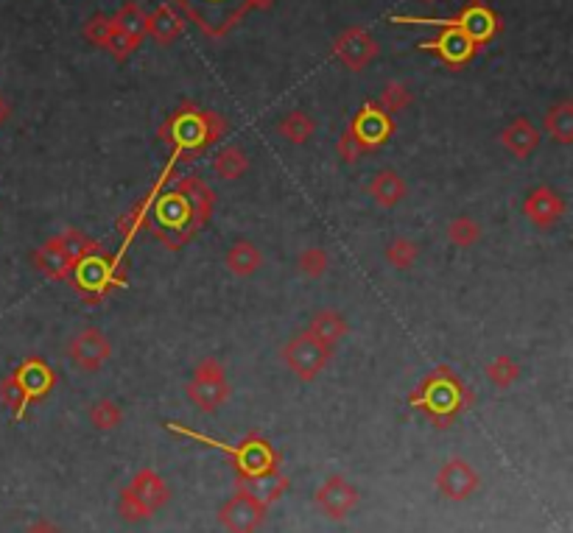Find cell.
Segmentation results:
<instances>
[{"label":"cell","instance_id":"1","mask_svg":"<svg viewBox=\"0 0 573 533\" xmlns=\"http://www.w3.org/2000/svg\"><path fill=\"white\" fill-rule=\"evenodd\" d=\"M227 135V123L215 112H202L196 107H182L171 120V143L174 151H199L213 146Z\"/></svg>","mask_w":573,"mask_h":533},{"label":"cell","instance_id":"2","mask_svg":"<svg viewBox=\"0 0 573 533\" xmlns=\"http://www.w3.org/2000/svg\"><path fill=\"white\" fill-rule=\"evenodd\" d=\"M392 23H400V25H436V28H459L462 34L475 45L482 48L487 45L495 34H498V17L484 6V4H470L464 6L456 17L451 20H434V17H392Z\"/></svg>","mask_w":573,"mask_h":533},{"label":"cell","instance_id":"3","mask_svg":"<svg viewBox=\"0 0 573 533\" xmlns=\"http://www.w3.org/2000/svg\"><path fill=\"white\" fill-rule=\"evenodd\" d=\"M185 391L190 396V403H196L202 411H215L230 396L227 372H224V366H221V360H215V357L199 360L194 369V377H190Z\"/></svg>","mask_w":573,"mask_h":533},{"label":"cell","instance_id":"4","mask_svg":"<svg viewBox=\"0 0 573 533\" xmlns=\"http://www.w3.org/2000/svg\"><path fill=\"white\" fill-rule=\"evenodd\" d=\"M467 388L459 383V377L451 375V369H442L434 372L423 391L420 394H414V405H425L431 414H451V411H459L462 405H467Z\"/></svg>","mask_w":573,"mask_h":533},{"label":"cell","instance_id":"5","mask_svg":"<svg viewBox=\"0 0 573 533\" xmlns=\"http://www.w3.org/2000/svg\"><path fill=\"white\" fill-rule=\"evenodd\" d=\"M177 4L190 17H196L199 25L210 34L227 31L249 9V0H177Z\"/></svg>","mask_w":573,"mask_h":533},{"label":"cell","instance_id":"6","mask_svg":"<svg viewBox=\"0 0 573 533\" xmlns=\"http://www.w3.org/2000/svg\"><path fill=\"white\" fill-rule=\"evenodd\" d=\"M330 352L333 349L322 347L320 341H313L305 332V336H297V338H291L289 344H285L282 360L300 380H313V377H320L325 372V366L330 360Z\"/></svg>","mask_w":573,"mask_h":533},{"label":"cell","instance_id":"7","mask_svg":"<svg viewBox=\"0 0 573 533\" xmlns=\"http://www.w3.org/2000/svg\"><path fill=\"white\" fill-rule=\"evenodd\" d=\"M68 357L79 372H99L112 357V344L99 327H84L71 338Z\"/></svg>","mask_w":573,"mask_h":533},{"label":"cell","instance_id":"8","mask_svg":"<svg viewBox=\"0 0 573 533\" xmlns=\"http://www.w3.org/2000/svg\"><path fill=\"white\" fill-rule=\"evenodd\" d=\"M333 53L336 59L349 71H364L367 64L377 56V43L369 31L364 28H347L336 37L333 43Z\"/></svg>","mask_w":573,"mask_h":533},{"label":"cell","instance_id":"9","mask_svg":"<svg viewBox=\"0 0 573 533\" xmlns=\"http://www.w3.org/2000/svg\"><path fill=\"white\" fill-rule=\"evenodd\" d=\"M420 48L436 53L448 68H462V64H467L473 59V53L479 51L459 28H439V37L420 43Z\"/></svg>","mask_w":573,"mask_h":533},{"label":"cell","instance_id":"10","mask_svg":"<svg viewBox=\"0 0 573 533\" xmlns=\"http://www.w3.org/2000/svg\"><path fill=\"white\" fill-rule=\"evenodd\" d=\"M349 128H353V135L367 146V151L369 148H375V146H380V143H387L389 140V135H392V118L387 115V112H380L375 104H367L358 115H356V120L349 123Z\"/></svg>","mask_w":573,"mask_h":533},{"label":"cell","instance_id":"11","mask_svg":"<svg viewBox=\"0 0 573 533\" xmlns=\"http://www.w3.org/2000/svg\"><path fill=\"white\" fill-rule=\"evenodd\" d=\"M523 213L537 224V226H554L565 215V202L562 195L551 187H534L526 195Z\"/></svg>","mask_w":573,"mask_h":533},{"label":"cell","instance_id":"12","mask_svg":"<svg viewBox=\"0 0 573 533\" xmlns=\"http://www.w3.org/2000/svg\"><path fill=\"white\" fill-rule=\"evenodd\" d=\"M34 265H37V271L45 274L48 280H56V282H68V280H73V262H71V257L65 254V249H62L59 235H56V238H48V241L34 252Z\"/></svg>","mask_w":573,"mask_h":533},{"label":"cell","instance_id":"13","mask_svg":"<svg viewBox=\"0 0 573 533\" xmlns=\"http://www.w3.org/2000/svg\"><path fill=\"white\" fill-rule=\"evenodd\" d=\"M540 140H543L540 128L531 120H526V118H515L512 123L501 131V146L512 157H518V159H526L529 154H534Z\"/></svg>","mask_w":573,"mask_h":533},{"label":"cell","instance_id":"14","mask_svg":"<svg viewBox=\"0 0 573 533\" xmlns=\"http://www.w3.org/2000/svg\"><path fill=\"white\" fill-rule=\"evenodd\" d=\"M185 198H187V207H190V229H199L205 226V221L210 218L213 213V205H215V195L213 190L199 179V176H185L177 187Z\"/></svg>","mask_w":573,"mask_h":533},{"label":"cell","instance_id":"15","mask_svg":"<svg viewBox=\"0 0 573 533\" xmlns=\"http://www.w3.org/2000/svg\"><path fill=\"white\" fill-rule=\"evenodd\" d=\"M154 213H157V224H160L163 229L177 232V229L185 226V232H194V229H190V207H187V198H185L179 190H171V193L157 195Z\"/></svg>","mask_w":573,"mask_h":533},{"label":"cell","instance_id":"16","mask_svg":"<svg viewBox=\"0 0 573 533\" xmlns=\"http://www.w3.org/2000/svg\"><path fill=\"white\" fill-rule=\"evenodd\" d=\"M185 31V20L177 14V9L171 4H163L157 6L151 14H148V23H146V34L157 43V45H171L182 37Z\"/></svg>","mask_w":573,"mask_h":533},{"label":"cell","instance_id":"17","mask_svg":"<svg viewBox=\"0 0 573 533\" xmlns=\"http://www.w3.org/2000/svg\"><path fill=\"white\" fill-rule=\"evenodd\" d=\"M17 383L23 385L25 396H28V403L31 399H40L48 394V388L53 385V372L48 369V363H43L40 357H31L25 363L17 366V372H14Z\"/></svg>","mask_w":573,"mask_h":533},{"label":"cell","instance_id":"18","mask_svg":"<svg viewBox=\"0 0 573 533\" xmlns=\"http://www.w3.org/2000/svg\"><path fill=\"white\" fill-rule=\"evenodd\" d=\"M406 190H408L406 187V179L397 171H392V168L377 171L375 179H372V185H369V195L375 198V205L384 207V210L397 207L403 198H406Z\"/></svg>","mask_w":573,"mask_h":533},{"label":"cell","instance_id":"19","mask_svg":"<svg viewBox=\"0 0 573 533\" xmlns=\"http://www.w3.org/2000/svg\"><path fill=\"white\" fill-rule=\"evenodd\" d=\"M308 336L313 341H320L322 347L333 349L344 336H347V321L341 313L336 310H320L313 319H310V327H308Z\"/></svg>","mask_w":573,"mask_h":533},{"label":"cell","instance_id":"20","mask_svg":"<svg viewBox=\"0 0 573 533\" xmlns=\"http://www.w3.org/2000/svg\"><path fill=\"white\" fill-rule=\"evenodd\" d=\"M475 483H479V481H475V472L470 470L464 461H451L442 470V475H439L442 491L448 494V497H456V500L467 497L475 489Z\"/></svg>","mask_w":573,"mask_h":533},{"label":"cell","instance_id":"21","mask_svg":"<svg viewBox=\"0 0 573 533\" xmlns=\"http://www.w3.org/2000/svg\"><path fill=\"white\" fill-rule=\"evenodd\" d=\"M224 262H227L230 274H235V277H252L263 265V254H261L258 246L249 243V241H235L230 246V252H227Z\"/></svg>","mask_w":573,"mask_h":533},{"label":"cell","instance_id":"22","mask_svg":"<svg viewBox=\"0 0 573 533\" xmlns=\"http://www.w3.org/2000/svg\"><path fill=\"white\" fill-rule=\"evenodd\" d=\"M224 522L235 530V533H249V530H254L258 528V522H261V509H258V503H252L249 497H238V500H233V503L224 509Z\"/></svg>","mask_w":573,"mask_h":533},{"label":"cell","instance_id":"23","mask_svg":"<svg viewBox=\"0 0 573 533\" xmlns=\"http://www.w3.org/2000/svg\"><path fill=\"white\" fill-rule=\"evenodd\" d=\"M543 128H546V135H551L557 143L570 146V143H573V104H570V101L554 104V107L546 112Z\"/></svg>","mask_w":573,"mask_h":533},{"label":"cell","instance_id":"24","mask_svg":"<svg viewBox=\"0 0 573 533\" xmlns=\"http://www.w3.org/2000/svg\"><path fill=\"white\" fill-rule=\"evenodd\" d=\"M213 171H215V176L227 179V182L241 179V176L249 171V157H246L244 148L227 146V148H221V151L215 154V159H213Z\"/></svg>","mask_w":573,"mask_h":533},{"label":"cell","instance_id":"25","mask_svg":"<svg viewBox=\"0 0 573 533\" xmlns=\"http://www.w3.org/2000/svg\"><path fill=\"white\" fill-rule=\"evenodd\" d=\"M59 241H62V249H65V254L71 257L73 269H76L79 262H84V260H90V257H95V254H101V243H99V241H92L90 235H84V232H79V229L62 232Z\"/></svg>","mask_w":573,"mask_h":533},{"label":"cell","instance_id":"26","mask_svg":"<svg viewBox=\"0 0 573 533\" xmlns=\"http://www.w3.org/2000/svg\"><path fill=\"white\" fill-rule=\"evenodd\" d=\"M356 503V491L349 489L341 481H330L322 491H320V506L330 514V517H344Z\"/></svg>","mask_w":573,"mask_h":533},{"label":"cell","instance_id":"27","mask_svg":"<svg viewBox=\"0 0 573 533\" xmlns=\"http://www.w3.org/2000/svg\"><path fill=\"white\" fill-rule=\"evenodd\" d=\"M280 135L289 140V143H294V146H302V143H308L310 138H313V131H316V123H313V118L308 115V112H302V109H294V112H289L282 120H280Z\"/></svg>","mask_w":573,"mask_h":533},{"label":"cell","instance_id":"28","mask_svg":"<svg viewBox=\"0 0 573 533\" xmlns=\"http://www.w3.org/2000/svg\"><path fill=\"white\" fill-rule=\"evenodd\" d=\"M110 20H112V25H115L118 31H123V34H129L132 40L143 43L148 14H146L138 4H123V6L118 9V14L110 17Z\"/></svg>","mask_w":573,"mask_h":533},{"label":"cell","instance_id":"29","mask_svg":"<svg viewBox=\"0 0 573 533\" xmlns=\"http://www.w3.org/2000/svg\"><path fill=\"white\" fill-rule=\"evenodd\" d=\"M417 257H420V246L414 243L411 238H395L387 246V262L397 271H408L411 265L417 262Z\"/></svg>","mask_w":573,"mask_h":533},{"label":"cell","instance_id":"30","mask_svg":"<svg viewBox=\"0 0 573 533\" xmlns=\"http://www.w3.org/2000/svg\"><path fill=\"white\" fill-rule=\"evenodd\" d=\"M487 377H490L492 385L509 388V385H515V380L520 377V366L509 355H498L495 360L487 363Z\"/></svg>","mask_w":573,"mask_h":533},{"label":"cell","instance_id":"31","mask_svg":"<svg viewBox=\"0 0 573 533\" xmlns=\"http://www.w3.org/2000/svg\"><path fill=\"white\" fill-rule=\"evenodd\" d=\"M297 265H300V271H302L305 277L320 280V277H325L328 269H330V257H328V252H325L322 246H308V249L300 252Z\"/></svg>","mask_w":573,"mask_h":533},{"label":"cell","instance_id":"32","mask_svg":"<svg viewBox=\"0 0 573 533\" xmlns=\"http://www.w3.org/2000/svg\"><path fill=\"white\" fill-rule=\"evenodd\" d=\"M448 238H451L454 246L470 249L473 243H479V238H482V226L475 224L473 218H467V215H459V218H454L451 226H448Z\"/></svg>","mask_w":573,"mask_h":533},{"label":"cell","instance_id":"33","mask_svg":"<svg viewBox=\"0 0 573 533\" xmlns=\"http://www.w3.org/2000/svg\"><path fill=\"white\" fill-rule=\"evenodd\" d=\"M408 104H411V92H408V87H406V84H400V81H392V84H387L384 95L377 98V104H375V107H377L380 112H387V115L392 118V115L403 112Z\"/></svg>","mask_w":573,"mask_h":533},{"label":"cell","instance_id":"34","mask_svg":"<svg viewBox=\"0 0 573 533\" xmlns=\"http://www.w3.org/2000/svg\"><path fill=\"white\" fill-rule=\"evenodd\" d=\"M0 403H4L17 419H23V414L28 408V396H25V391H23V385L17 383L14 375L0 380Z\"/></svg>","mask_w":573,"mask_h":533},{"label":"cell","instance_id":"35","mask_svg":"<svg viewBox=\"0 0 573 533\" xmlns=\"http://www.w3.org/2000/svg\"><path fill=\"white\" fill-rule=\"evenodd\" d=\"M132 494L140 500V503H143L146 509H154V506L160 503V500L166 497V491H163V483L157 481L151 472H143V475L135 481V486H132Z\"/></svg>","mask_w":573,"mask_h":533},{"label":"cell","instance_id":"36","mask_svg":"<svg viewBox=\"0 0 573 533\" xmlns=\"http://www.w3.org/2000/svg\"><path fill=\"white\" fill-rule=\"evenodd\" d=\"M90 422L99 430H112L120 424V408L112 403V399H99V403H92V408H90Z\"/></svg>","mask_w":573,"mask_h":533},{"label":"cell","instance_id":"37","mask_svg":"<svg viewBox=\"0 0 573 533\" xmlns=\"http://www.w3.org/2000/svg\"><path fill=\"white\" fill-rule=\"evenodd\" d=\"M110 34H112V20L104 17V14H95V17L84 25V37H87L92 45H99V48L107 45Z\"/></svg>","mask_w":573,"mask_h":533},{"label":"cell","instance_id":"38","mask_svg":"<svg viewBox=\"0 0 573 533\" xmlns=\"http://www.w3.org/2000/svg\"><path fill=\"white\" fill-rule=\"evenodd\" d=\"M138 40H132L129 34H123V31H118L115 25H112V34H110V40H107V51L115 56V59H126V56H132L135 51H138Z\"/></svg>","mask_w":573,"mask_h":533},{"label":"cell","instance_id":"39","mask_svg":"<svg viewBox=\"0 0 573 533\" xmlns=\"http://www.w3.org/2000/svg\"><path fill=\"white\" fill-rule=\"evenodd\" d=\"M364 151H367V146L353 135V128L347 126V131L339 138V157H341L344 162L353 165V162H358V159L364 157Z\"/></svg>","mask_w":573,"mask_h":533},{"label":"cell","instance_id":"40","mask_svg":"<svg viewBox=\"0 0 573 533\" xmlns=\"http://www.w3.org/2000/svg\"><path fill=\"white\" fill-rule=\"evenodd\" d=\"M285 483L280 481V478H269V481H254V497H263V500H272L274 494H280V489H282Z\"/></svg>","mask_w":573,"mask_h":533},{"label":"cell","instance_id":"41","mask_svg":"<svg viewBox=\"0 0 573 533\" xmlns=\"http://www.w3.org/2000/svg\"><path fill=\"white\" fill-rule=\"evenodd\" d=\"M9 115H12V107H9V101L4 95H0V126H4L6 120H9Z\"/></svg>","mask_w":573,"mask_h":533},{"label":"cell","instance_id":"42","mask_svg":"<svg viewBox=\"0 0 573 533\" xmlns=\"http://www.w3.org/2000/svg\"><path fill=\"white\" fill-rule=\"evenodd\" d=\"M28 533H56L51 525H45V522H40V525H34V528H31Z\"/></svg>","mask_w":573,"mask_h":533},{"label":"cell","instance_id":"43","mask_svg":"<svg viewBox=\"0 0 573 533\" xmlns=\"http://www.w3.org/2000/svg\"><path fill=\"white\" fill-rule=\"evenodd\" d=\"M249 6H261V9H269V6H274V0H249Z\"/></svg>","mask_w":573,"mask_h":533},{"label":"cell","instance_id":"44","mask_svg":"<svg viewBox=\"0 0 573 533\" xmlns=\"http://www.w3.org/2000/svg\"><path fill=\"white\" fill-rule=\"evenodd\" d=\"M423 4H436V0H423Z\"/></svg>","mask_w":573,"mask_h":533}]
</instances>
